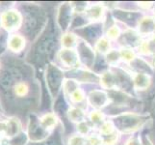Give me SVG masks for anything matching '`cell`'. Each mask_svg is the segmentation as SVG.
I'll return each mask as SVG.
<instances>
[{"instance_id":"20","label":"cell","mask_w":155,"mask_h":145,"mask_svg":"<svg viewBox=\"0 0 155 145\" xmlns=\"http://www.w3.org/2000/svg\"><path fill=\"white\" fill-rule=\"evenodd\" d=\"M95 50L102 54H107L111 50V42L106 37L99 38L95 43Z\"/></svg>"},{"instance_id":"37","label":"cell","mask_w":155,"mask_h":145,"mask_svg":"<svg viewBox=\"0 0 155 145\" xmlns=\"http://www.w3.org/2000/svg\"><path fill=\"white\" fill-rule=\"evenodd\" d=\"M151 111H152V113L155 115V97H154V99L152 100V103H151Z\"/></svg>"},{"instance_id":"41","label":"cell","mask_w":155,"mask_h":145,"mask_svg":"<svg viewBox=\"0 0 155 145\" xmlns=\"http://www.w3.org/2000/svg\"><path fill=\"white\" fill-rule=\"evenodd\" d=\"M0 145H1V144H0Z\"/></svg>"},{"instance_id":"27","label":"cell","mask_w":155,"mask_h":145,"mask_svg":"<svg viewBox=\"0 0 155 145\" xmlns=\"http://www.w3.org/2000/svg\"><path fill=\"white\" fill-rule=\"evenodd\" d=\"M101 137L103 139V145H116L117 141H119L120 135H119V132L116 131L109 136H101Z\"/></svg>"},{"instance_id":"40","label":"cell","mask_w":155,"mask_h":145,"mask_svg":"<svg viewBox=\"0 0 155 145\" xmlns=\"http://www.w3.org/2000/svg\"><path fill=\"white\" fill-rule=\"evenodd\" d=\"M154 37H155V31H154Z\"/></svg>"},{"instance_id":"6","label":"cell","mask_w":155,"mask_h":145,"mask_svg":"<svg viewBox=\"0 0 155 145\" xmlns=\"http://www.w3.org/2000/svg\"><path fill=\"white\" fill-rule=\"evenodd\" d=\"M74 8L71 3H63L58 9L57 22L63 31H67L71 22Z\"/></svg>"},{"instance_id":"32","label":"cell","mask_w":155,"mask_h":145,"mask_svg":"<svg viewBox=\"0 0 155 145\" xmlns=\"http://www.w3.org/2000/svg\"><path fill=\"white\" fill-rule=\"evenodd\" d=\"M85 97L86 96H85L84 91L79 88L71 97H69V98L71 99V101L73 102V103H82V102L85 100Z\"/></svg>"},{"instance_id":"39","label":"cell","mask_w":155,"mask_h":145,"mask_svg":"<svg viewBox=\"0 0 155 145\" xmlns=\"http://www.w3.org/2000/svg\"><path fill=\"white\" fill-rule=\"evenodd\" d=\"M2 109V107H1V105H0V110H1Z\"/></svg>"},{"instance_id":"10","label":"cell","mask_w":155,"mask_h":145,"mask_svg":"<svg viewBox=\"0 0 155 145\" xmlns=\"http://www.w3.org/2000/svg\"><path fill=\"white\" fill-rule=\"evenodd\" d=\"M151 84V78L145 73H137L133 77V86L135 89L143 91L147 90Z\"/></svg>"},{"instance_id":"38","label":"cell","mask_w":155,"mask_h":145,"mask_svg":"<svg viewBox=\"0 0 155 145\" xmlns=\"http://www.w3.org/2000/svg\"><path fill=\"white\" fill-rule=\"evenodd\" d=\"M153 13H154V15H155V4H154V8H153Z\"/></svg>"},{"instance_id":"8","label":"cell","mask_w":155,"mask_h":145,"mask_svg":"<svg viewBox=\"0 0 155 145\" xmlns=\"http://www.w3.org/2000/svg\"><path fill=\"white\" fill-rule=\"evenodd\" d=\"M53 44H54V39H53L51 34L48 36L46 35L45 37H42L36 47L35 50L36 58L38 60H41V59H44L46 55H48L52 50Z\"/></svg>"},{"instance_id":"24","label":"cell","mask_w":155,"mask_h":145,"mask_svg":"<svg viewBox=\"0 0 155 145\" xmlns=\"http://www.w3.org/2000/svg\"><path fill=\"white\" fill-rule=\"evenodd\" d=\"M90 120L94 126H101L105 122V116L101 111L94 110L90 114Z\"/></svg>"},{"instance_id":"25","label":"cell","mask_w":155,"mask_h":145,"mask_svg":"<svg viewBox=\"0 0 155 145\" xmlns=\"http://www.w3.org/2000/svg\"><path fill=\"white\" fill-rule=\"evenodd\" d=\"M99 128H100L99 131H100L101 136H109V135H111V133H113L114 132H116V130H115L116 128H115L112 121H105Z\"/></svg>"},{"instance_id":"16","label":"cell","mask_w":155,"mask_h":145,"mask_svg":"<svg viewBox=\"0 0 155 145\" xmlns=\"http://www.w3.org/2000/svg\"><path fill=\"white\" fill-rule=\"evenodd\" d=\"M67 115H68V118L71 122H74V123H80V122H83L85 121V112L81 109H79V107H69L68 112H67Z\"/></svg>"},{"instance_id":"26","label":"cell","mask_w":155,"mask_h":145,"mask_svg":"<svg viewBox=\"0 0 155 145\" xmlns=\"http://www.w3.org/2000/svg\"><path fill=\"white\" fill-rule=\"evenodd\" d=\"M99 78L97 74L89 71H80V80L82 82H95L98 81Z\"/></svg>"},{"instance_id":"22","label":"cell","mask_w":155,"mask_h":145,"mask_svg":"<svg viewBox=\"0 0 155 145\" xmlns=\"http://www.w3.org/2000/svg\"><path fill=\"white\" fill-rule=\"evenodd\" d=\"M28 140H29V138H28L27 133L21 132L18 136L9 138L8 145H26Z\"/></svg>"},{"instance_id":"18","label":"cell","mask_w":155,"mask_h":145,"mask_svg":"<svg viewBox=\"0 0 155 145\" xmlns=\"http://www.w3.org/2000/svg\"><path fill=\"white\" fill-rule=\"evenodd\" d=\"M139 50L146 55H155V37L142 43Z\"/></svg>"},{"instance_id":"3","label":"cell","mask_w":155,"mask_h":145,"mask_svg":"<svg viewBox=\"0 0 155 145\" xmlns=\"http://www.w3.org/2000/svg\"><path fill=\"white\" fill-rule=\"evenodd\" d=\"M48 130L41 125V120L34 115H31L29 118L27 136L29 140L32 142H40L48 137Z\"/></svg>"},{"instance_id":"28","label":"cell","mask_w":155,"mask_h":145,"mask_svg":"<svg viewBox=\"0 0 155 145\" xmlns=\"http://www.w3.org/2000/svg\"><path fill=\"white\" fill-rule=\"evenodd\" d=\"M120 51H117V50H110L108 53L106 54V60L109 64L111 65H114V64L117 63L120 60Z\"/></svg>"},{"instance_id":"31","label":"cell","mask_w":155,"mask_h":145,"mask_svg":"<svg viewBox=\"0 0 155 145\" xmlns=\"http://www.w3.org/2000/svg\"><path fill=\"white\" fill-rule=\"evenodd\" d=\"M77 131L79 133V135L81 136H87L89 135V133L91 132V126L89 125V123L86 122V120L83 122H80L77 124Z\"/></svg>"},{"instance_id":"29","label":"cell","mask_w":155,"mask_h":145,"mask_svg":"<svg viewBox=\"0 0 155 145\" xmlns=\"http://www.w3.org/2000/svg\"><path fill=\"white\" fill-rule=\"evenodd\" d=\"M120 29L116 25L111 26L106 32V38L109 40H117V38H120Z\"/></svg>"},{"instance_id":"4","label":"cell","mask_w":155,"mask_h":145,"mask_svg":"<svg viewBox=\"0 0 155 145\" xmlns=\"http://www.w3.org/2000/svg\"><path fill=\"white\" fill-rule=\"evenodd\" d=\"M0 24L2 27L9 32H13L20 28L22 24V16L17 10H7L1 14Z\"/></svg>"},{"instance_id":"17","label":"cell","mask_w":155,"mask_h":145,"mask_svg":"<svg viewBox=\"0 0 155 145\" xmlns=\"http://www.w3.org/2000/svg\"><path fill=\"white\" fill-rule=\"evenodd\" d=\"M41 123L46 130H51V129L55 128L58 123V118L54 113H46L42 115L41 118Z\"/></svg>"},{"instance_id":"36","label":"cell","mask_w":155,"mask_h":145,"mask_svg":"<svg viewBox=\"0 0 155 145\" xmlns=\"http://www.w3.org/2000/svg\"><path fill=\"white\" fill-rule=\"evenodd\" d=\"M143 145H153V144L147 136H145L143 138Z\"/></svg>"},{"instance_id":"19","label":"cell","mask_w":155,"mask_h":145,"mask_svg":"<svg viewBox=\"0 0 155 145\" xmlns=\"http://www.w3.org/2000/svg\"><path fill=\"white\" fill-rule=\"evenodd\" d=\"M77 44V37L71 32H67L61 38V45L63 48H73Z\"/></svg>"},{"instance_id":"9","label":"cell","mask_w":155,"mask_h":145,"mask_svg":"<svg viewBox=\"0 0 155 145\" xmlns=\"http://www.w3.org/2000/svg\"><path fill=\"white\" fill-rule=\"evenodd\" d=\"M42 17L37 14L35 11H28L24 17V29L27 34H34L39 28V23L41 24V20Z\"/></svg>"},{"instance_id":"11","label":"cell","mask_w":155,"mask_h":145,"mask_svg":"<svg viewBox=\"0 0 155 145\" xmlns=\"http://www.w3.org/2000/svg\"><path fill=\"white\" fill-rule=\"evenodd\" d=\"M139 34L141 35H149L154 34L155 31V20L151 17H145L139 21L138 25Z\"/></svg>"},{"instance_id":"35","label":"cell","mask_w":155,"mask_h":145,"mask_svg":"<svg viewBox=\"0 0 155 145\" xmlns=\"http://www.w3.org/2000/svg\"><path fill=\"white\" fill-rule=\"evenodd\" d=\"M139 5L143 9H149L153 4L151 2H141V3H139Z\"/></svg>"},{"instance_id":"2","label":"cell","mask_w":155,"mask_h":145,"mask_svg":"<svg viewBox=\"0 0 155 145\" xmlns=\"http://www.w3.org/2000/svg\"><path fill=\"white\" fill-rule=\"evenodd\" d=\"M45 81L46 86L52 98L58 96L64 84V74L54 64H48L45 69Z\"/></svg>"},{"instance_id":"7","label":"cell","mask_w":155,"mask_h":145,"mask_svg":"<svg viewBox=\"0 0 155 145\" xmlns=\"http://www.w3.org/2000/svg\"><path fill=\"white\" fill-rule=\"evenodd\" d=\"M88 102L95 109H101L108 105L110 97L104 90H92L88 95Z\"/></svg>"},{"instance_id":"14","label":"cell","mask_w":155,"mask_h":145,"mask_svg":"<svg viewBox=\"0 0 155 145\" xmlns=\"http://www.w3.org/2000/svg\"><path fill=\"white\" fill-rule=\"evenodd\" d=\"M99 81L101 86L105 89H114L117 87V76L111 71L104 72L99 78Z\"/></svg>"},{"instance_id":"23","label":"cell","mask_w":155,"mask_h":145,"mask_svg":"<svg viewBox=\"0 0 155 145\" xmlns=\"http://www.w3.org/2000/svg\"><path fill=\"white\" fill-rule=\"evenodd\" d=\"M120 57L122 60H124L125 62H132L135 60L136 58V54L134 50H132L130 47H121L120 50Z\"/></svg>"},{"instance_id":"21","label":"cell","mask_w":155,"mask_h":145,"mask_svg":"<svg viewBox=\"0 0 155 145\" xmlns=\"http://www.w3.org/2000/svg\"><path fill=\"white\" fill-rule=\"evenodd\" d=\"M63 89L68 97H71L77 89H79L78 81L75 79H65L63 84Z\"/></svg>"},{"instance_id":"34","label":"cell","mask_w":155,"mask_h":145,"mask_svg":"<svg viewBox=\"0 0 155 145\" xmlns=\"http://www.w3.org/2000/svg\"><path fill=\"white\" fill-rule=\"evenodd\" d=\"M125 145H143V140L138 136H132L125 142Z\"/></svg>"},{"instance_id":"1","label":"cell","mask_w":155,"mask_h":145,"mask_svg":"<svg viewBox=\"0 0 155 145\" xmlns=\"http://www.w3.org/2000/svg\"><path fill=\"white\" fill-rule=\"evenodd\" d=\"M147 121L146 116L135 113H122L113 118V124L119 132L132 133L145 125Z\"/></svg>"},{"instance_id":"15","label":"cell","mask_w":155,"mask_h":145,"mask_svg":"<svg viewBox=\"0 0 155 145\" xmlns=\"http://www.w3.org/2000/svg\"><path fill=\"white\" fill-rule=\"evenodd\" d=\"M105 13L104 7L101 6V5H94V6H91L89 9H87L85 11V15L86 17L94 21L99 20L103 18Z\"/></svg>"},{"instance_id":"33","label":"cell","mask_w":155,"mask_h":145,"mask_svg":"<svg viewBox=\"0 0 155 145\" xmlns=\"http://www.w3.org/2000/svg\"><path fill=\"white\" fill-rule=\"evenodd\" d=\"M88 142L90 145H103V139L101 136L93 135L88 137Z\"/></svg>"},{"instance_id":"5","label":"cell","mask_w":155,"mask_h":145,"mask_svg":"<svg viewBox=\"0 0 155 145\" xmlns=\"http://www.w3.org/2000/svg\"><path fill=\"white\" fill-rule=\"evenodd\" d=\"M58 59L62 65L68 69L76 68L80 63L78 51L73 48H62L58 52Z\"/></svg>"},{"instance_id":"13","label":"cell","mask_w":155,"mask_h":145,"mask_svg":"<svg viewBox=\"0 0 155 145\" xmlns=\"http://www.w3.org/2000/svg\"><path fill=\"white\" fill-rule=\"evenodd\" d=\"M6 124V130H5V135L9 138L14 137L18 136V133H21V123L20 121L15 117H12L5 122Z\"/></svg>"},{"instance_id":"12","label":"cell","mask_w":155,"mask_h":145,"mask_svg":"<svg viewBox=\"0 0 155 145\" xmlns=\"http://www.w3.org/2000/svg\"><path fill=\"white\" fill-rule=\"evenodd\" d=\"M8 48L14 52H19L25 47V39L19 34H13L8 38Z\"/></svg>"},{"instance_id":"30","label":"cell","mask_w":155,"mask_h":145,"mask_svg":"<svg viewBox=\"0 0 155 145\" xmlns=\"http://www.w3.org/2000/svg\"><path fill=\"white\" fill-rule=\"evenodd\" d=\"M87 142H88V139L84 136L76 135L69 138L68 145H86Z\"/></svg>"}]
</instances>
